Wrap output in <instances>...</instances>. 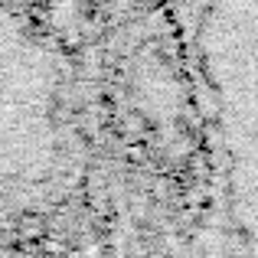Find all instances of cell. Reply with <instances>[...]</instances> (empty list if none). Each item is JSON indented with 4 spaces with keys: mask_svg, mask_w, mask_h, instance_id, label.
I'll return each instance as SVG.
<instances>
[{
    "mask_svg": "<svg viewBox=\"0 0 258 258\" xmlns=\"http://www.w3.org/2000/svg\"><path fill=\"white\" fill-rule=\"evenodd\" d=\"M56 92L46 56L0 7V189L39 183L56 164Z\"/></svg>",
    "mask_w": 258,
    "mask_h": 258,
    "instance_id": "obj_1",
    "label": "cell"
}]
</instances>
